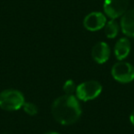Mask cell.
<instances>
[{
	"label": "cell",
	"instance_id": "6da1fadb",
	"mask_svg": "<svg viewBox=\"0 0 134 134\" xmlns=\"http://www.w3.org/2000/svg\"><path fill=\"white\" fill-rule=\"evenodd\" d=\"M52 114L57 122L63 125H71L76 122L82 114L80 104L74 95H64L54 100Z\"/></svg>",
	"mask_w": 134,
	"mask_h": 134
},
{
	"label": "cell",
	"instance_id": "7a4b0ae2",
	"mask_svg": "<svg viewBox=\"0 0 134 134\" xmlns=\"http://www.w3.org/2000/svg\"><path fill=\"white\" fill-rule=\"evenodd\" d=\"M25 98L19 90L7 89L0 93V108L7 111L19 110L23 107Z\"/></svg>",
	"mask_w": 134,
	"mask_h": 134
},
{
	"label": "cell",
	"instance_id": "3957f363",
	"mask_svg": "<svg viewBox=\"0 0 134 134\" xmlns=\"http://www.w3.org/2000/svg\"><path fill=\"white\" fill-rule=\"evenodd\" d=\"M102 92V86L97 81H86L76 86V97L83 101H89L97 98Z\"/></svg>",
	"mask_w": 134,
	"mask_h": 134
},
{
	"label": "cell",
	"instance_id": "277c9868",
	"mask_svg": "<svg viewBox=\"0 0 134 134\" xmlns=\"http://www.w3.org/2000/svg\"><path fill=\"white\" fill-rule=\"evenodd\" d=\"M111 74L116 81L128 84L134 80V67L127 62H119L112 67Z\"/></svg>",
	"mask_w": 134,
	"mask_h": 134
},
{
	"label": "cell",
	"instance_id": "5b68a950",
	"mask_svg": "<svg viewBox=\"0 0 134 134\" xmlns=\"http://www.w3.org/2000/svg\"><path fill=\"white\" fill-rule=\"evenodd\" d=\"M129 7V0H105L104 12L110 19H116L122 17Z\"/></svg>",
	"mask_w": 134,
	"mask_h": 134
},
{
	"label": "cell",
	"instance_id": "8992f818",
	"mask_svg": "<svg viewBox=\"0 0 134 134\" xmlns=\"http://www.w3.org/2000/svg\"><path fill=\"white\" fill-rule=\"evenodd\" d=\"M107 19L101 12H92L84 19V26L89 31H97L105 27Z\"/></svg>",
	"mask_w": 134,
	"mask_h": 134
},
{
	"label": "cell",
	"instance_id": "52a82bcc",
	"mask_svg": "<svg viewBox=\"0 0 134 134\" xmlns=\"http://www.w3.org/2000/svg\"><path fill=\"white\" fill-rule=\"evenodd\" d=\"M110 56V49L109 46L106 42H98L92 49V57L94 61L97 63H105L108 62Z\"/></svg>",
	"mask_w": 134,
	"mask_h": 134
},
{
	"label": "cell",
	"instance_id": "ba28073f",
	"mask_svg": "<svg viewBox=\"0 0 134 134\" xmlns=\"http://www.w3.org/2000/svg\"><path fill=\"white\" fill-rule=\"evenodd\" d=\"M120 28L126 36L134 38V8L128 10L122 16L120 20Z\"/></svg>",
	"mask_w": 134,
	"mask_h": 134
},
{
	"label": "cell",
	"instance_id": "9c48e42d",
	"mask_svg": "<svg viewBox=\"0 0 134 134\" xmlns=\"http://www.w3.org/2000/svg\"><path fill=\"white\" fill-rule=\"evenodd\" d=\"M130 52V42L127 38H121L117 41L114 48V53L118 60H123Z\"/></svg>",
	"mask_w": 134,
	"mask_h": 134
},
{
	"label": "cell",
	"instance_id": "30bf717a",
	"mask_svg": "<svg viewBox=\"0 0 134 134\" xmlns=\"http://www.w3.org/2000/svg\"><path fill=\"white\" fill-rule=\"evenodd\" d=\"M105 30V35L107 36V38L108 39H114L117 37V35L119 34V27L118 22L115 19H110L108 22L106 23L104 27Z\"/></svg>",
	"mask_w": 134,
	"mask_h": 134
},
{
	"label": "cell",
	"instance_id": "8fae6325",
	"mask_svg": "<svg viewBox=\"0 0 134 134\" xmlns=\"http://www.w3.org/2000/svg\"><path fill=\"white\" fill-rule=\"evenodd\" d=\"M63 89L64 91L65 95H73L76 91V86H75L73 80H67L65 81L64 85H63Z\"/></svg>",
	"mask_w": 134,
	"mask_h": 134
},
{
	"label": "cell",
	"instance_id": "7c38bea8",
	"mask_svg": "<svg viewBox=\"0 0 134 134\" xmlns=\"http://www.w3.org/2000/svg\"><path fill=\"white\" fill-rule=\"evenodd\" d=\"M22 108L24 109V111L30 116H34L38 113V108L34 103L25 102Z\"/></svg>",
	"mask_w": 134,
	"mask_h": 134
},
{
	"label": "cell",
	"instance_id": "4fadbf2b",
	"mask_svg": "<svg viewBox=\"0 0 134 134\" xmlns=\"http://www.w3.org/2000/svg\"><path fill=\"white\" fill-rule=\"evenodd\" d=\"M130 122H131V124L134 126V110L132 111V113L130 114Z\"/></svg>",
	"mask_w": 134,
	"mask_h": 134
},
{
	"label": "cell",
	"instance_id": "5bb4252c",
	"mask_svg": "<svg viewBox=\"0 0 134 134\" xmlns=\"http://www.w3.org/2000/svg\"><path fill=\"white\" fill-rule=\"evenodd\" d=\"M46 134H60V133H58V132H55V131H52V132H48V133H46Z\"/></svg>",
	"mask_w": 134,
	"mask_h": 134
}]
</instances>
